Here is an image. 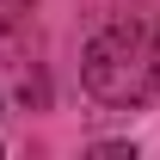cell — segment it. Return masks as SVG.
Wrapping results in <instances>:
<instances>
[{
	"mask_svg": "<svg viewBox=\"0 0 160 160\" xmlns=\"http://www.w3.org/2000/svg\"><path fill=\"white\" fill-rule=\"evenodd\" d=\"M31 37V0H0V49H19Z\"/></svg>",
	"mask_w": 160,
	"mask_h": 160,
	"instance_id": "obj_2",
	"label": "cell"
},
{
	"mask_svg": "<svg viewBox=\"0 0 160 160\" xmlns=\"http://www.w3.org/2000/svg\"><path fill=\"white\" fill-rule=\"evenodd\" d=\"M86 86L105 105H142L160 92V37L142 19H117L86 43Z\"/></svg>",
	"mask_w": 160,
	"mask_h": 160,
	"instance_id": "obj_1",
	"label": "cell"
}]
</instances>
